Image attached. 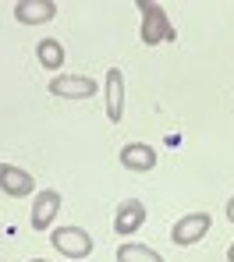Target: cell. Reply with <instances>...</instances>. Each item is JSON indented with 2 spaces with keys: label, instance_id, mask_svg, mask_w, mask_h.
<instances>
[{
  "label": "cell",
  "instance_id": "277c9868",
  "mask_svg": "<svg viewBox=\"0 0 234 262\" xmlns=\"http://www.w3.org/2000/svg\"><path fill=\"white\" fill-rule=\"evenodd\" d=\"M60 213V191H53V188H43L36 199H32V230H50L53 227V220Z\"/></svg>",
  "mask_w": 234,
  "mask_h": 262
},
{
  "label": "cell",
  "instance_id": "6da1fadb",
  "mask_svg": "<svg viewBox=\"0 0 234 262\" xmlns=\"http://www.w3.org/2000/svg\"><path fill=\"white\" fill-rule=\"evenodd\" d=\"M139 11H142V29H139V39L145 46H160V43H174L178 32H174V21L167 14L163 4H153V0H139Z\"/></svg>",
  "mask_w": 234,
  "mask_h": 262
},
{
  "label": "cell",
  "instance_id": "30bf717a",
  "mask_svg": "<svg viewBox=\"0 0 234 262\" xmlns=\"http://www.w3.org/2000/svg\"><path fill=\"white\" fill-rule=\"evenodd\" d=\"M14 18L22 25H47L57 18V4L53 0H18L14 4Z\"/></svg>",
  "mask_w": 234,
  "mask_h": 262
},
{
  "label": "cell",
  "instance_id": "5b68a950",
  "mask_svg": "<svg viewBox=\"0 0 234 262\" xmlns=\"http://www.w3.org/2000/svg\"><path fill=\"white\" fill-rule=\"evenodd\" d=\"M142 223H145V202L128 199V202H121L117 213H114V234H117V237H132V234H139Z\"/></svg>",
  "mask_w": 234,
  "mask_h": 262
},
{
  "label": "cell",
  "instance_id": "9c48e42d",
  "mask_svg": "<svg viewBox=\"0 0 234 262\" xmlns=\"http://www.w3.org/2000/svg\"><path fill=\"white\" fill-rule=\"evenodd\" d=\"M32 188H36V181H32L29 170L11 167V163H0V191H4V195L25 199V195H32Z\"/></svg>",
  "mask_w": 234,
  "mask_h": 262
},
{
  "label": "cell",
  "instance_id": "7a4b0ae2",
  "mask_svg": "<svg viewBox=\"0 0 234 262\" xmlns=\"http://www.w3.org/2000/svg\"><path fill=\"white\" fill-rule=\"evenodd\" d=\"M50 245H53L64 259H89L96 241H93V234L82 230V227H57V230L50 234Z\"/></svg>",
  "mask_w": 234,
  "mask_h": 262
},
{
  "label": "cell",
  "instance_id": "3957f363",
  "mask_svg": "<svg viewBox=\"0 0 234 262\" xmlns=\"http://www.w3.org/2000/svg\"><path fill=\"white\" fill-rule=\"evenodd\" d=\"M209 227H213V216H209V213H192V216H181L174 227H171V241H174L178 248H188V245L202 241V237L209 234Z\"/></svg>",
  "mask_w": 234,
  "mask_h": 262
},
{
  "label": "cell",
  "instance_id": "4fadbf2b",
  "mask_svg": "<svg viewBox=\"0 0 234 262\" xmlns=\"http://www.w3.org/2000/svg\"><path fill=\"white\" fill-rule=\"evenodd\" d=\"M227 220H231V223H234V199H231V202H227Z\"/></svg>",
  "mask_w": 234,
  "mask_h": 262
},
{
  "label": "cell",
  "instance_id": "7c38bea8",
  "mask_svg": "<svg viewBox=\"0 0 234 262\" xmlns=\"http://www.w3.org/2000/svg\"><path fill=\"white\" fill-rule=\"evenodd\" d=\"M117 262H163V255L132 241V245H121V248H117Z\"/></svg>",
  "mask_w": 234,
  "mask_h": 262
},
{
  "label": "cell",
  "instance_id": "52a82bcc",
  "mask_svg": "<svg viewBox=\"0 0 234 262\" xmlns=\"http://www.w3.org/2000/svg\"><path fill=\"white\" fill-rule=\"evenodd\" d=\"M103 92H107V117H110V124H121V117H124V75H121V68L107 71Z\"/></svg>",
  "mask_w": 234,
  "mask_h": 262
},
{
  "label": "cell",
  "instance_id": "8992f818",
  "mask_svg": "<svg viewBox=\"0 0 234 262\" xmlns=\"http://www.w3.org/2000/svg\"><path fill=\"white\" fill-rule=\"evenodd\" d=\"M50 92L60 99H89V96H96V82L89 75H57L50 82Z\"/></svg>",
  "mask_w": 234,
  "mask_h": 262
},
{
  "label": "cell",
  "instance_id": "5bb4252c",
  "mask_svg": "<svg viewBox=\"0 0 234 262\" xmlns=\"http://www.w3.org/2000/svg\"><path fill=\"white\" fill-rule=\"evenodd\" d=\"M227 262H234V245H231V248H227Z\"/></svg>",
  "mask_w": 234,
  "mask_h": 262
},
{
  "label": "cell",
  "instance_id": "9a60e30c",
  "mask_svg": "<svg viewBox=\"0 0 234 262\" xmlns=\"http://www.w3.org/2000/svg\"><path fill=\"white\" fill-rule=\"evenodd\" d=\"M29 262H47V259H29Z\"/></svg>",
  "mask_w": 234,
  "mask_h": 262
},
{
  "label": "cell",
  "instance_id": "ba28073f",
  "mask_svg": "<svg viewBox=\"0 0 234 262\" xmlns=\"http://www.w3.org/2000/svg\"><path fill=\"white\" fill-rule=\"evenodd\" d=\"M117 156H121V167H124V170H135V174L153 170V167H156V160H160V156H156V149H153V145H145V142H128Z\"/></svg>",
  "mask_w": 234,
  "mask_h": 262
},
{
  "label": "cell",
  "instance_id": "8fae6325",
  "mask_svg": "<svg viewBox=\"0 0 234 262\" xmlns=\"http://www.w3.org/2000/svg\"><path fill=\"white\" fill-rule=\"evenodd\" d=\"M36 57H39V64H43L47 71L64 68V46H60V39H39V43H36Z\"/></svg>",
  "mask_w": 234,
  "mask_h": 262
}]
</instances>
